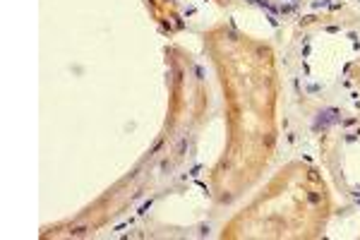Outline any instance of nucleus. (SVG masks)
<instances>
[{"label":"nucleus","instance_id":"nucleus-1","mask_svg":"<svg viewBox=\"0 0 360 240\" xmlns=\"http://www.w3.org/2000/svg\"><path fill=\"white\" fill-rule=\"evenodd\" d=\"M89 228L87 226H74V228H70V235H84Z\"/></svg>","mask_w":360,"mask_h":240}]
</instances>
